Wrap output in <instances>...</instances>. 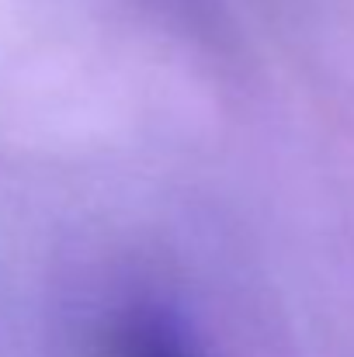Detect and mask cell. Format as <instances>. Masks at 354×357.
Listing matches in <instances>:
<instances>
[{
    "mask_svg": "<svg viewBox=\"0 0 354 357\" xmlns=\"http://www.w3.org/2000/svg\"><path fill=\"white\" fill-rule=\"evenodd\" d=\"M125 357H195V354H188V347L174 333H167L163 326H142V330L128 333Z\"/></svg>",
    "mask_w": 354,
    "mask_h": 357,
    "instance_id": "6da1fadb",
    "label": "cell"
}]
</instances>
